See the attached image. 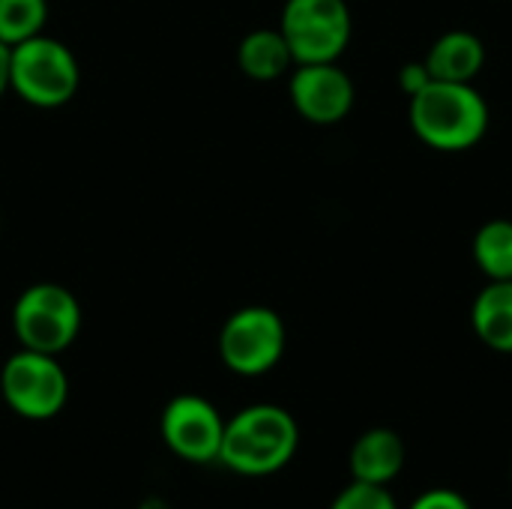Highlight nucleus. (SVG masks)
Instances as JSON below:
<instances>
[{
  "instance_id": "obj_1",
  "label": "nucleus",
  "mask_w": 512,
  "mask_h": 509,
  "mask_svg": "<svg viewBox=\"0 0 512 509\" xmlns=\"http://www.w3.org/2000/svg\"><path fill=\"white\" fill-rule=\"evenodd\" d=\"M408 123L426 147L438 153H465L486 138L492 111L474 84L429 81L408 99Z\"/></svg>"
},
{
  "instance_id": "obj_2",
  "label": "nucleus",
  "mask_w": 512,
  "mask_h": 509,
  "mask_svg": "<svg viewBox=\"0 0 512 509\" xmlns=\"http://www.w3.org/2000/svg\"><path fill=\"white\" fill-rule=\"evenodd\" d=\"M300 450V426L279 405H249L225 420L219 465L237 477H273Z\"/></svg>"
},
{
  "instance_id": "obj_3",
  "label": "nucleus",
  "mask_w": 512,
  "mask_h": 509,
  "mask_svg": "<svg viewBox=\"0 0 512 509\" xmlns=\"http://www.w3.org/2000/svg\"><path fill=\"white\" fill-rule=\"evenodd\" d=\"M81 84V66L72 48L54 36H33L12 45L9 90L33 108H63L75 99Z\"/></svg>"
},
{
  "instance_id": "obj_4",
  "label": "nucleus",
  "mask_w": 512,
  "mask_h": 509,
  "mask_svg": "<svg viewBox=\"0 0 512 509\" xmlns=\"http://www.w3.org/2000/svg\"><path fill=\"white\" fill-rule=\"evenodd\" d=\"M12 333L21 348L57 357L81 333V303L57 282H36L12 306Z\"/></svg>"
},
{
  "instance_id": "obj_5",
  "label": "nucleus",
  "mask_w": 512,
  "mask_h": 509,
  "mask_svg": "<svg viewBox=\"0 0 512 509\" xmlns=\"http://www.w3.org/2000/svg\"><path fill=\"white\" fill-rule=\"evenodd\" d=\"M279 30L297 63H336L354 36L348 0H285Z\"/></svg>"
},
{
  "instance_id": "obj_6",
  "label": "nucleus",
  "mask_w": 512,
  "mask_h": 509,
  "mask_svg": "<svg viewBox=\"0 0 512 509\" xmlns=\"http://www.w3.org/2000/svg\"><path fill=\"white\" fill-rule=\"evenodd\" d=\"M288 345L285 321L270 306H243L219 330V357L228 372L258 378L279 366Z\"/></svg>"
},
{
  "instance_id": "obj_7",
  "label": "nucleus",
  "mask_w": 512,
  "mask_h": 509,
  "mask_svg": "<svg viewBox=\"0 0 512 509\" xmlns=\"http://www.w3.org/2000/svg\"><path fill=\"white\" fill-rule=\"evenodd\" d=\"M69 399V378L54 354L21 348L0 369V402L24 420H51Z\"/></svg>"
},
{
  "instance_id": "obj_8",
  "label": "nucleus",
  "mask_w": 512,
  "mask_h": 509,
  "mask_svg": "<svg viewBox=\"0 0 512 509\" xmlns=\"http://www.w3.org/2000/svg\"><path fill=\"white\" fill-rule=\"evenodd\" d=\"M159 435L177 459L192 465H210L219 462L225 417L210 399L195 393H180L165 405L159 420Z\"/></svg>"
},
{
  "instance_id": "obj_9",
  "label": "nucleus",
  "mask_w": 512,
  "mask_h": 509,
  "mask_svg": "<svg viewBox=\"0 0 512 509\" xmlns=\"http://www.w3.org/2000/svg\"><path fill=\"white\" fill-rule=\"evenodd\" d=\"M288 96L294 111L312 126L342 123L354 102L357 87L351 75L336 63H297L288 78Z\"/></svg>"
},
{
  "instance_id": "obj_10",
  "label": "nucleus",
  "mask_w": 512,
  "mask_h": 509,
  "mask_svg": "<svg viewBox=\"0 0 512 509\" xmlns=\"http://www.w3.org/2000/svg\"><path fill=\"white\" fill-rule=\"evenodd\" d=\"M348 465L354 480L372 486H390L405 468V441L399 432L387 426H375L354 441Z\"/></svg>"
},
{
  "instance_id": "obj_11",
  "label": "nucleus",
  "mask_w": 512,
  "mask_h": 509,
  "mask_svg": "<svg viewBox=\"0 0 512 509\" xmlns=\"http://www.w3.org/2000/svg\"><path fill=\"white\" fill-rule=\"evenodd\" d=\"M426 69L432 81L474 84L486 66V45L471 30H447L426 51Z\"/></svg>"
},
{
  "instance_id": "obj_12",
  "label": "nucleus",
  "mask_w": 512,
  "mask_h": 509,
  "mask_svg": "<svg viewBox=\"0 0 512 509\" xmlns=\"http://www.w3.org/2000/svg\"><path fill=\"white\" fill-rule=\"evenodd\" d=\"M471 327L486 348L512 354V279L480 288L471 303Z\"/></svg>"
},
{
  "instance_id": "obj_13",
  "label": "nucleus",
  "mask_w": 512,
  "mask_h": 509,
  "mask_svg": "<svg viewBox=\"0 0 512 509\" xmlns=\"http://www.w3.org/2000/svg\"><path fill=\"white\" fill-rule=\"evenodd\" d=\"M237 66L252 81H276L294 69V54L279 27H258L240 39Z\"/></svg>"
},
{
  "instance_id": "obj_14",
  "label": "nucleus",
  "mask_w": 512,
  "mask_h": 509,
  "mask_svg": "<svg viewBox=\"0 0 512 509\" xmlns=\"http://www.w3.org/2000/svg\"><path fill=\"white\" fill-rule=\"evenodd\" d=\"M471 252L486 282L512 279V219L483 222L474 234Z\"/></svg>"
},
{
  "instance_id": "obj_15",
  "label": "nucleus",
  "mask_w": 512,
  "mask_h": 509,
  "mask_svg": "<svg viewBox=\"0 0 512 509\" xmlns=\"http://www.w3.org/2000/svg\"><path fill=\"white\" fill-rule=\"evenodd\" d=\"M48 0H0V39L12 48L45 33Z\"/></svg>"
},
{
  "instance_id": "obj_16",
  "label": "nucleus",
  "mask_w": 512,
  "mask_h": 509,
  "mask_svg": "<svg viewBox=\"0 0 512 509\" xmlns=\"http://www.w3.org/2000/svg\"><path fill=\"white\" fill-rule=\"evenodd\" d=\"M330 509H399V504L387 486H372V483L354 480L333 498Z\"/></svg>"
},
{
  "instance_id": "obj_17",
  "label": "nucleus",
  "mask_w": 512,
  "mask_h": 509,
  "mask_svg": "<svg viewBox=\"0 0 512 509\" xmlns=\"http://www.w3.org/2000/svg\"><path fill=\"white\" fill-rule=\"evenodd\" d=\"M411 509H474L468 504V498L465 495H459V492H453V489H429V492H423Z\"/></svg>"
},
{
  "instance_id": "obj_18",
  "label": "nucleus",
  "mask_w": 512,
  "mask_h": 509,
  "mask_svg": "<svg viewBox=\"0 0 512 509\" xmlns=\"http://www.w3.org/2000/svg\"><path fill=\"white\" fill-rule=\"evenodd\" d=\"M429 81H432V75H429V69H426L423 60H411V63H405V66L399 69V87H402V93H405L408 99L417 96Z\"/></svg>"
},
{
  "instance_id": "obj_19",
  "label": "nucleus",
  "mask_w": 512,
  "mask_h": 509,
  "mask_svg": "<svg viewBox=\"0 0 512 509\" xmlns=\"http://www.w3.org/2000/svg\"><path fill=\"white\" fill-rule=\"evenodd\" d=\"M9 57H12V48L0 39V96L9 90Z\"/></svg>"
},
{
  "instance_id": "obj_20",
  "label": "nucleus",
  "mask_w": 512,
  "mask_h": 509,
  "mask_svg": "<svg viewBox=\"0 0 512 509\" xmlns=\"http://www.w3.org/2000/svg\"><path fill=\"white\" fill-rule=\"evenodd\" d=\"M135 509H174V507H171L165 498H159V495H150V498H144V501H141V504H138Z\"/></svg>"
},
{
  "instance_id": "obj_21",
  "label": "nucleus",
  "mask_w": 512,
  "mask_h": 509,
  "mask_svg": "<svg viewBox=\"0 0 512 509\" xmlns=\"http://www.w3.org/2000/svg\"><path fill=\"white\" fill-rule=\"evenodd\" d=\"M0 228H3V219H0Z\"/></svg>"
}]
</instances>
